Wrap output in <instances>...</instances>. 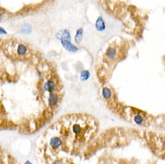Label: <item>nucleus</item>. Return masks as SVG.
<instances>
[{
	"label": "nucleus",
	"mask_w": 165,
	"mask_h": 164,
	"mask_svg": "<svg viewBox=\"0 0 165 164\" xmlns=\"http://www.w3.org/2000/svg\"><path fill=\"white\" fill-rule=\"evenodd\" d=\"M63 145V140L61 137H52L50 141V146L53 149V150H58L62 147Z\"/></svg>",
	"instance_id": "20e7f679"
},
{
	"label": "nucleus",
	"mask_w": 165,
	"mask_h": 164,
	"mask_svg": "<svg viewBox=\"0 0 165 164\" xmlns=\"http://www.w3.org/2000/svg\"><path fill=\"white\" fill-rule=\"evenodd\" d=\"M133 120H134V122L137 125H138V126H141V125H143L144 123V117L141 114H136V115H134Z\"/></svg>",
	"instance_id": "ddd939ff"
},
{
	"label": "nucleus",
	"mask_w": 165,
	"mask_h": 164,
	"mask_svg": "<svg viewBox=\"0 0 165 164\" xmlns=\"http://www.w3.org/2000/svg\"><path fill=\"white\" fill-rule=\"evenodd\" d=\"M118 56V50L114 46H109L105 51V58L107 60H114Z\"/></svg>",
	"instance_id": "f03ea898"
},
{
	"label": "nucleus",
	"mask_w": 165,
	"mask_h": 164,
	"mask_svg": "<svg viewBox=\"0 0 165 164\" xmlns=\"http://www.w3.org/2000/svg\"><path fill=\"white\" fill-rule=\"evenodd\" d=\"M82 36H83V29L82 27L78 28L76 31L75 35V41L76 44H80L82 40Z\"/></svg>",
	"instance_id": "9d476101"
},
{
	"label": "nucleus",
	"mask_w": 165,
	"mask_h": 164,
	"mask_svg": "<svg viewBox=\"0 0 165 164\" xmlns=\"http://www.w3.org/2000/svg\"><path fill=\"white\" fill-rule=\"evenodd\" d=\"M48 103H49V106L51 108L57 107L59 103V95L57 92L50 93L48 98Z\"/></svg>",
	"instance_id": "7ed1b4c3"
},
{
	"label": "nucleus",
	"mask_w": 165,
	"mask_h": 164,
	"mask_svg": "<svg viewBox=\"0 0 165 164\" xmlns=\"http://www.w3.org/2000/svg\"><path fill=\"white\" fill-rule=\"evenodd\" d=\"M60 43L62 44L63 48L68 51V52H71V53H76L79 50V48L77 46H76L75 44H73L71 42V40H66V39H62L59 40Z\"/></svg>",
	"instance_id": "f257e3e1"
},
{
	"label": "nucleus",
	"mask_w": 165,
	"mask_h": 164,
	"mask_svg": "<svg viewBox=\"0 0 165 164\" xmlns=\"http://www.w3.org/2000/svg\"><path fill=\"white\" fill-rule=\"evenodd\" d=\"M102 97L105 100H110V99H111V97H112V92H111L110 88H108V87H103L102 88Z\"/></svg>",
	"instance_id": "f8f14e48"
},
{
	"label": "nucleus",
	"mask_w": 165,
	"mask_h": 164,
	"mask_svg": "<svg viewBox=\"0 0 165 164\" xmlns=\"http://www.w3.org/2000/svg\"><path fill=\"white\" fill-rule=\"evenodd\" d=\"M7 32H6V31L4 29V28L0 27V35H2V34H6Z\"/></svg>",
	"instance_id": "2eb2a0df"
},
{
	"label": "nucleus",
	"mask_w": 165,
	"mask_h": 164,
	"mask_svg": "<svg viewBox=\"0 0 165 164\" xmlns=\"http://www.w3.org/2000/svg\"><path fill=\"white\" fill-rule=\"evenodd\" d=\"M20 32L23 33V34H29L32 31V27L31 24H24L20 26V29H19Z\"/></svg>",
	"instance_id": "9b49d317"
},
{
	"label": "nucleus",
	"mask_w": 165,
	"mask_h": 164,
	"mask_svg": "<svg viewBox=\"0 0 165 164\" xmlns=\"http://www.w3.org/2000/svg\"><path fill=\"white\" fill-rule=\"evenodd\" d=\"M94 26H95L96 31H100V32L104 31L106 30V23H105V20L103 19L102 16H99V17L96 19Z\"/></svg>",
	"instance_id": "423d86ee"
},
{
	"label": "nucleus",
	"mask_w": 165,
	"mask_h": 164,
	"mask_svg": "<svg viewBox=\"0 0 165 164\" xmlns=\"http://www.w3.org/2000/svg\"><path fill=\"white\" fill-rule=\"evenodd\" d=\"M53 164H64V162H63L62 160H57V161H55L53 162Z\"/></svg>",
	"instance_id": "dca6fc26"
},
{
	"label": "nucleus",
	"mask_w": 165,
	"mask_h": 164,
	"mask_svg": "<svg viewBox=\"0 0 165 164\" xmlns=\"http://www.w3.org/2000/svg\"><path fill=\"white\" fill-rule=\"evenodd\" d=\"M55 37L57 40H62V39H66V40H71V32L69 31V30L67 29H64V30H60L56 33Z\"/></svg>",
	"instance_id": "0eeeda50"
},
{
	"label": "nucleus",
	"mask_w": 165,
	"mask_h": 164,
	"mask_svg": "<svg viewBox=\"0 0 165 164\" xmlns=\"http://www.w3.org/2000/svg\"><path fill=\"white\" fill-rule=\"evenodd\" d=\"M56 88H57V83L54 80H48L43 84V90L49 93L55 92Z\"/></svg>",
	"instance_id": "39448f33"
},
{
	"label": "nucleus",
	"mask_w": 165,
	"mask_h": 164,
	"mask_svg": "<svg viewBox=\"0 0 165 164\" xmlns=\"http://www.w3.org/2000/svg\"><path fill=\"white\" fill-rule=\"evenodd\" d=\"M82 124L80 123H74L71 127V131L75 136H80L82 134Z\"/></svg>",
	"instance_id": "6e6552de"
},
{
	"label": "nucleus",
	"mask_w": 165,
	"mask_h": 164,
	"mask_svg": "<svg viewBox=\"0 0 165 164\" xmlns=\"http://www.w3.org/2000/svg\"><path fill=\"white\" fill-rule=\"evenodd\" d=\"M24 164H32V163H31V162L30 161H26V162H24Z\"/></svg>",
	"instance_id": "6ab92c4d"
},
{
	"label": "nucleus",
	"mask_w": 165,
	"mask_h": 164,
	"mask_svg": "<svg viewBox=\"0 0 165 164\" xmlns=\"http://www.w3.org/2000/svg\"><path fill=\"white\" fill-rule=\"evenodd\" d=\"M91 75H90V72L88 70H82L81 73H80V80L82 82H86L89 80Z\"/></svg>",
	"instance_id": "4468645a"
},
{
	"label": "nucleus",
	"mask_w": 165,
	"mask_h": 164,
	"mask_svg": "<svg viewBox=\"0 0 165 164\" xmlns=\"http://www.w3.org/2000/svg\"><path fill=\"white\" fill-rule=\"evenodd\" d=\"M3 17H4V14H3V12H2V11H0V21H2Z\"/></svg>",
	"instance_id": "a211bd4d"
},
{
	"label": "nucleus",
	"mask_w": 165,
	"mask_h": 164,
	"mask_svg": "<svg viewBox=\"0 0 165 164\" xmlns=\"http://www.w3.org/2000/svg\"><path fill=\"white\" fill-rule=\"evenodd\" d=\"M162 148L165 150V140H163V142H162Z\"/></svg>",
	"instance_id": "f3484780"
},
{
	"label": "nucleus",
	"mask_w": 165,
	"mask_h": 164,
	"mask_svg": "<svg viewBox=\"0 0 165 164\" xmlns=\"http://www.w3.org/2000/svg\"><path fill=\"white\" fill-rule=\"evenodd\" d=\"M16 53L20 56H24L28 53V47L25 44L19 43L16 48Z\"/></svg>",
	"instance_id": "1a4fd4ad"
}]
</instances>
